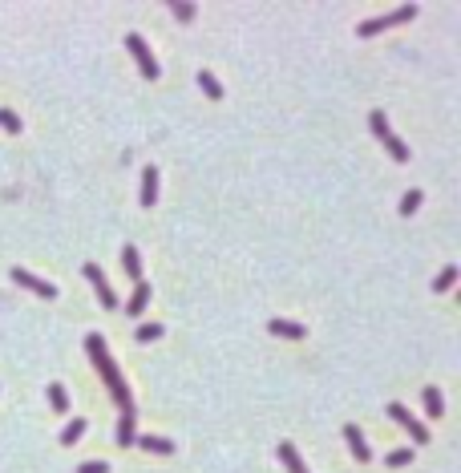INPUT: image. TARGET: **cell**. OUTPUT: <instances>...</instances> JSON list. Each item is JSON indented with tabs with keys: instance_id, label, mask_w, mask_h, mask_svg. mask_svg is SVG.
<instances>
[{
	"instance_id": "obj_6",
	"label": "cell",
	"mask_w": 461,
	"mask_h": 473,
	"mask_svg": "<svg viewBox=\"0 0 461 473\" xmlns=\"http://www.w3.org/2000/svg\"><path fill=\"white\" fill-rule=\"evenodd\" d=\"M81 271H86V279L93 284V291H98V299H101V308H113L118 299H113V287H110V279H105V271H101L98 263H86Z\"/></svg>"
},
{
	"instance_id": "obj_23",
	"label": "cell",
	"mask_w": 461,
	"mask_h": 473,
	"mask_svg": "<svg viewBox=\"0 0 461 473\" xmlns=\"http://www.w3.org/2000/svg\"><path fill=\"white\" fill-rule=\"evenodd\" d=\"M170 9H175L178 21H195V4H190V0H178V4H170Z\"/></svg>"
},
{
	"instance_id": "obj_19",
	"label": "cell",
	"mask_w": 461,
	"mask_h": 473,
	"mask_svg": "<svg viewBox=\"0 0 461 473\" xmlns=\"http://www.w3.org/2000/svg\"><path fill=\"white\" fill-rule=\"evenodd\" d=\"M118 441H122V445H134V412H122V425H118Z\"/></svg>"
},
{
	"instance_id": "obj_8",
	"label": "cell",
	"mask_w": 461,
	"mask_h": 473,
	"mask_svg": "<svg viewBox=\"0 0 461 473\" xmlns=\"http://www.w3.org/2000/svg\"><path fill=\"white\" fill-rule=\"evenodd\" d=\"M158 202V166H146L142 170V207H154Z\"/></svg>"
},
{
	"instance_id": "obj_5",
	"label": "cell",
	"mask_w": 461,
	"mask_h": 473,
	"mask_svg": "<svg viewBox=\"0 0 461 473\" xmlns=\"http://www.w3.org/2000/svg\"><path fill=\"white\" fill-rule=\"evenodd\" d=\"M388 417H393L397 425H405V429H409V437L417 441V445H425V441H429V429H425V425L417 421V417H413L405 405H397V400H393V405H388Z\"/></svg>"
},
{
	"instance_id": "obj_10",
	"label": "cell",
	"mask_w": 461,
	"mask_h": 473,
	"mask_svg": "<svg viewBox=\"0 0 461 473\" xmlns=\"http://www.w3.org/2000/svg\"><path fill=\"white\" fill-rule=\"evenodd\" d=\"M344 437H348V449L356 461H368V441H364L361 425H344Z\"/></svg>"
},
{
	"instance_id": "obj_26",
	"label": "cell",
	"mask_w": 461,
	"mask_h": 473,
	"mask_svg": "<svg viewBox=\"0 0 461 473\" xmlns=\"http://www.w3.org/2000/svg\"><path fill=\"white\" fill-rule=\"evenodd\" d=\"M105 469H110L105 461H86V465H81V469H77V473H105Z\"/></svg>"
},
{
	"instance_id": "obj_1",
	"label": "cell",
	"mask_w": 461,
	"mask_h": 473,
	"mask_svg": "<svg viewBox=\"0 0 461 473\" xmlns=\"http://www.w3.org/2000/svg\"><path fill=\"white\" fill-rule=\"evenodd\" d=\"M86 352L93 356V364H98V373H101V380L110 385V397L118 400V409L122 412H134V397H130V385L122 380V373H118V364L110 360V352H105V340L93 332V336L86 340Z\"/></svg>"
},
{
	"instance_id": "obj_7",
	"label": "cell",
	"mask_w": 461,
	"mask_h": 473,
	"mask_svg": "<svg viewBox=\"0 0 461 473\" xmlns=\"http://www.w3.org/2000/svg\"><path fill=\"white\" fill-rule=\"evenodd\" d=\"M13 279H16L21 287H29L33 296H41V299H57V287H53V284H45V279H37V275H33V271H25V267H13Z\"/></svg>"
},
{
	"instance_id": "obj_20",
	"label": "cell",
	"mask_w": 461,
	"mask_h": 473,
	"mask_svg": "<svg viewBox=\"0 0 461 473\" xmlns=\"http://www.w3.org/2000/svg\"><path fill=\"white\" fill-rule=\"evenodd\" d=\"M81 433H86V421H73V425H65V433H61V445H73V441H81Z\"/></svg>"
},
{
	"instance_id": "obj_15",
	"label": "cell",
	"mask_w": 461,
	"mask_h": 473,
	"mask_svg": "<svg viewBox=\"0 0 461 473\" xmlns=\"http://www.w3.org/2000/svg\"><path fill=\"white\" fill-rule=\"evenodd\" d=\"M199 89H202V93H207L211 101H223V85H219V77L207 73V69L199 73Z\"/></svg>"
},
{
	"instance_id": "obj_24",
	"label": "cell",
	"mask_w": 461,
	"mask_h": 473,
	"mask_svg": "<svg viewBox=\"0 0 461 473\" xmlns=\"http://www.w3.org/2000/svg\"><path fill=\"white\" fill-rule=\"evenodd\" d=\"M413 461V449H393V453H388V465H393V469H397V465H409Z\"/></svg>"
},
{
	"instance_id": "obj_3",
	"label": "cell",
	"mask_w": 461,
	"mask_h": 473,
	"mask_svg": "<svg viewBox=\"0 0 461 473\" xmlns=\"http://www.w3.org/2000/svg\"><path fill=\"white\" fill-rule=\"evenodd\" d=\"M417 16V4H405V9H397V13H388V16H376V21H364L356 33L361 37H376V33H385V28H393V25H400V21H413Z\"/></svg>"
},
{
	"instance_id": "obj_2",
	"label": "cell",
	"mask_w": 461,
	"mask_h": 473,
	"mask_svg": "<svg viewBox=\"0 0 461 473\" xmlns=\"http://www.w3.org/2000/svg\"><path fill=\"white\" fill-rule=\"evenodd\" d=\"M368 130H373V134L380 137V142H385V150L393 154V158H397V162H409V146H405V142H400V137L393 134V130H388V118H385L380 110L368 113Z\"/></svg>"
},
{
	"instance_id": "obj_12",
	"label": "cell",
	"mask_w": 461,
	"mask_h": 473,
	"mask_svg": "<svg viewBox=\"0 0 461 473\" xmlns=\"http://www.w3.org/2000/svg\"><path fill=\"white\" fill-rule=\"evenodd\" d=\"M138 449L158 453V457H170V453H175V441H166V437H138Z\"/></svg>"
},
{
	"instance_id": "obj_16",
	"label": "cell",
	"mask_w": 461,
	"mask_h": 473,
	"mask_svg": "<svg viewBox=\"0 0 461 473\" xmlns=\"http://www.w3.org/2000/svg\"><path fill=\"white\" fill-rule=\"evenodd\" d=\"M421 400H425V409H429V417H441V412H445V400H441V393H437V388H425Z\"/></svg>"
},
{
	"instance_id": "obj_9",
	"label": "cell",
	"mask_w": 461,
	"mask_h": 473,
	"mask_svg": "<svg viewBox=\"0 0 461 473\" xmlns=\"http://www.w3.org/2000/svg\"><path fill=\"white\" fill-rule=\"evenodd\" d=\"M267 332H275V336H284V340H304L308 336V328L291 324V320H267Z\"/></svg>"
},
{
	"instance_id": "obj_22",
	"label": "cell",
	"mask_w": 461,
	"mask_h": 473,
	"mask_svg": "<svg viewBox=\"0 0 461 473\" xmlns=\"http://www.w3.org/2000/svg\"><path fill=\"white\" fill-rule=\"evenodd\" d=\"M417 207H421V190H409V194L400 199V214H413Z\"/></svg>"
},
{
	"instance_id": "obj_4",
	"label": "cell",
	"mask_w": 461,
	"mask_h": 473,
	"mask_svg": "<svg viewBox=\"0 0 461 473\" xmlns=\"http://www.w3.org/2000/svg\"><path fill=\"white\" fill-rule=\"evenodd\" d=\"M125 49L134 53V61H138V69H142L146 81H158V61H154V53L146 49V41L138 37V33H130V37H125Z\"/></svg>"
},
{
	"instance_id": "obj_21",
	"label": "cell",
	"mask_w": 461,
	"mask_h": 473,
	"mask_svg": "<svg viewBox=\"0 0 461 473\" xmlns=\"http://www.w3.org/2000/svg\"><path fill=\"white\" fill-rule=\"evenodd\" d=\"M0 125H4L9 134H21V118H16L13 110H0Z\"/></svg>"
},
{
	"instance_id": "obj_25",
	"label": "cell",
	"mask_w": 461,
	"mask_h": 473,
	"mask_svg": "<svg viewBox=\"0 0 461 473\" xmlns=\"http://www.w3.org/2000/svg\"><path fill=\"white\" fill-rule=\"evenodd\" d=\"M162 336V324H138V340H158Z\"/></svg>"
},
{
	"instance_id": "obj_18",
	"label": "cell",
	"mask_w": 461,
	"mask_h": 473,
	"mask_svg": "<svg viewBox=\"0 0 461 473\" xmlns=\"http://www.w3.org/2000/svg\"><path fill=\"white\" fill-rule=\"evenodd\" d=\"M453 284H457V267H445V271H441V275L433 279V291H437V296H445V291H449Z\"/></svg>"
},
{
	"instance_id": "obj_13",
	"label": "cell",
	"mask_w": 461,
	"mask_h": 473,
	"mask_svg": "<svg viewBox=\"0 0 461 473\" xmlns=\"http://www.w3.org/2000/svg\"><path fill=\"white\" fill-rule=\"evenodd\" d=\"M122 271L130 275L134 284L142 279V259H138V247H134V243H125V251H122Z\"/></svg>"
},
{
	"instance_id": "obj_14",
	"label": "cell",
	"mask_w": 461,
	"mask_h": 473,
	"mask_svg": "<svg viewBox=\"0 0 461 473\" xmlns=\"http://www.w3.org/2000/svg\"><path fill=\"white\" fill-rule=\"evenodd\" d=\"M146 303H150V284H146V279H138V284H134V296H130V303H125V311H130V316H138Z\"/></svg>"
},
{
	"instance_id": "obj_17",
	"label": "cell",
	"mask_w": 461,
	"mask_h": 473,
	"mask_svg": "<svg viewBox=\"0 0 461 473\" xmlns=\"http://www.w3.org/2000/svg\"><path fill=\"white\" fill-rule=\"evenodd\" d=\"M49 405H53L57 412H65V409H69V393H65V385H57V380L49 385Z\"/></svg>"
},
{
	"instance_id": "obj_11",
	"label": "cell",
	"mask_w": 461,
	"mask_h": 473,
	"mask_svg": "<svg viewBox=\"0 0 461 473\" xmlns=\"http://www.w3.org/2000/svg\"><path fill=\"white\" fill-rule=\"evenodd\" d=\"M279 461L287 465V473H308V465H304V457H299V449L291 445V441L279 445Z\"/></svg>"
}]
</instances>
